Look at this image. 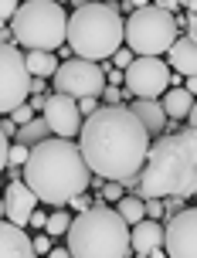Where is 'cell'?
Masks as SVG:
<instances>
[{"label":"cell","mask_w":197,"mask_h":258,"mask_svg":"<svg viewBox=\"0 0 197 258\" xmlns=\"http://www.w3.org/2000/svg\"><path fill=\"white\" fill-rule=\"evenodd\" d=\"M79 150L105 183L136 187L150 156V133L129 105H102L82 122Z\"/></svg>","instance_id":"cell-1"},{"label":"cell","mask_w":197,"mask_h":258,"mask_svg":"<svg viewBox=\"0 0 197 258\" xmlns=\"http://www.w3.org/2000/svg\"><path fill=\"white\" fill-rule=\"evenodd\" d=\"M24 183L34 190L38 201L51 207H65L72 197H82L89 187V163L82 156L79 143L72 140H44L38 146H31L27 156Z\"/></svg>","instance_id":"cell-2"},{"label":"cell","mask_w":197,"mask_h":258,"mask_svg":"<svg viewBox=\"0 0 197 258\" xmlns=\"http://www.w3.org/2000/svg\"><path fill=\"white\" fill-rule=\"evenodd\" d=\"M197 194V133H170L150 143L146 167L136 180V197L143 201H170Z\"/></svg>","instance_id":"cell-3"},{"label":"cell","mask_w":197,"mask_h":258,"mask_svg":"<svg viewBox=\"0 0 197 258\" xmlns=\"http://www.w3.org/2000/svg\"><path fill=\"white\" fill-rule=\"evenodd\" d=\"M68 48L82 61L116 58V51L126 48V21L112 4H75V14L68 17Z\"/></svg>","instance_id":"cell-4"},{"label":"cell","mask_w":197,"mask_h":258,"mask_svg":"<svg viewBox=\"0 0 197 258\" xmlns=\"http://www.w3.org/2000/svg\"><path fill=\"white\" fill-rule=\"evenodd\" d=\"M72 258H126L129 255V224L112 207H89L68 228Z\"/></svg>","instance_id":"cell-5"},{"label":"cell","mask_w":197,"mask_h":258,"mask_svg":"<svg viewBox=\"0 0 197 258\" xmlns=\"http://www.w3.org/2000/svg\"><path fill=\"white\" fill-rule=\"evenodd\" d=\"M11 31L27 51H54L68 41V14L54 0H27L21 4Z\"/></svg>","instance_id":"cell-6"},{"label":"cell","mask_w":197,"mask_h":258,"mask_svg":"<svg viewBox=\"0 0 197 258\" xmlns=\"http://www.w3.org/2000/svg\"><path fill=\"white\" fill-rule=\"evenodd\" d=\"M177 17L157 4H143L126 21V48L136 58H160L177 44Z\"/></svg>","instance_id":"cell-7"},{"label":"cell","mask_w":197,"mask_h":258,"mask_svg":"<svg viewBox=\"0 0 197 258\" xmlns=\"http://www.w3.org/2000/svg\"><path fill=\"white\" fill-rule=\"evenodd\" d=\"M31 72L27 58L14 44H0V112H17L31 95Z\"/></svg>","instance_id":"cell-8"},{"label":"cell","mask_w":197,"mask_h":258,"mask_svg":"<svg viewBox=\"0 0 197 258\" xmlns=\"http://www.w3.org/2000/svg\"><path fill=\"white\" fill-rule=\"evenodd\" d=\"M54 89L58 95H68V99H99L105 92V72L102 64L95 61H82V58H72V61H61V68L54 72Z\"/></svg>","instance_id":"cell-9"},{"label":"cell","mask_w":197,"mask_h":258,"mask_svg":"<svg viewBox=\"0 0 197 258\" xmlns=\"http://www.w3.org/2000/svg\"><path fill=\"white\" fill-rule=\"evenodd\" d=\"M122 82L136 99H160V95H167V85H170V68L160 58H136L126 68Z\"/></svg>","instance_id":"cell-10"},{"label":"cell","mask_w":197,"mask_h":258,"mask_svg":"<svg viewBox=\"0 0 197 258\" xmlns=\"http://www.w3.org/2000/svg\"><path fill=\"white\" fill-rule=\"evenodd\" d=\"M163 251L167 258H197V207H187L170 218Z\"/></svg>","instance_id":"cell-11"},{"label":"cell","mask_w":197,"mask_h":258,"mask_svg":"<svg viewBox=\"0 0 197 258\" xmlns=\"http://www.w3.org/2000/svg\"><path fill=\"white\" fill-rule=\"evenodd\" d=\"M44 122L51 126L54 140H72L82 133V112L79 102L68 99V95H48V105H44Z\"/></svg>","instance_id":"cell-12"},{"label":"cell","mask_w":197,"mask_h":258,"mask_svg":"<svg viewBox=\"0 0 197 258\" xmlns=\"http://www.w3.org/2000/svg\"><path fill=\"white\" fill-rule=\"evenodd\" d=\"M4 204H7V221L24 228V224H31V214L38 211V197H34V190L24 180H14L4 190Z\"/></svg>","instance_id":"cell-13"},{"label":"cell","mask_w":197,"mask_h":258,"mask_svg":"<svg viewBox=\"0 0 197 258\" xmlns=\"http://www.w3.org/2000/svg\"><path fill=\"white\" fill-rule=\"evenodd\" d=\"M163 241H167V228L160 224V221H140L136 228L129 231V245L136 255H153V251H160L163 248Z\"/></svg>","instance_id":"cell-14"},{"label":"cell","mask_w":197,"mask_h":258,"mask_svg":"<svg viewBox=\"0 0 197 258\" xmlns=\"http://www.w3.org/2000/svg\"><path fill=\"white\" fill-rule=\"evenodd\" d=\"M0 258H34V241L7 218L0 221Z\"/></svg>","instance_id":"cell-15"},{"label":"cell","mask_w":197,"mask_h":258,"mask_svg":"<svg viewBox=\"0 0 197 258\" xmlns=\"http://www.w3.org/2000/svg\"><path fill=\"white\" fill-rule=\"evenodd\" d=\"M170 64H173V72H180L187 78H197V41H190L187 34L177 38V44L170 48Z\"/></svg>","instance_id":"cell-16"},{"label":"cell","mask_w":197,"mask_h":258,"mask_svg":"<svg viewBox=\"0 0 197 258\" xmlns=\"http://www.w3.org/2000/svg\"><path fill=\"white\" fill-rule=\"evenodd\" d=\"M129 109L140 116V122L146 126V133H150V136L167 129V112H163V105H160L157 99H136Z\"/></svg>","instance_id":"cell-17"},{"label":"cell","mask_w":197,"mask_h":258,"mask_svg":"<svg viewBox=\"0 0 197 258\" xmlns=\"http://www.w3.org/2000/svg\"><path fill=\"white\" fill-rule=\"evenodd\" d=\"M160 105H163V112H167L170 119H187L190 112H194V95H190L187 89H170L167 95H163Z\"/></svg>","instance_id":"cell-18"},{"label":"cell","mask_w":197,"mask_h":258,"mask_svg":"<svg viewBox=\"0 0 197 258\" xmlns=\"http://www.w3.org/2000/svg\"><path fill=\"white\" fill-rule=\"evenodd\" d=\"M61 64H58V58H54V51H31L27 54V72L34 78H48L54 75Z\"/></svg>","instance_id":"cell-19"},{"label":"cell","mask_w":197,"mask_h":258,"mask_svg":"<svg viewBox=\"0 0 197 258\" xmlns=\"http://www.w3.org/2000/svg\"><path fill=\"white\" fill-rule=\"evenodd\" d=\"M44 140H51V126L44 122V119H31L27 126H21L17 129V143H24V146H38V143H44Z\"/></svg>","instance_id":"cell-20"},{"label":"cell","mask_w":197,"mask_h":258,"mask_svg":"<svg viewBox=\"0 0 197 258\" xmlns=\"http://www.w3.org/2000/svg\"><path fill=\"white\" fill-rule=\"evenodd\" d=\"M116 211H119V218L126 221V224L136 228V224L143 221V197H122V201L116 204Z\"/></svg>","instance_id":"cell-21"},{"label":"cell","mask_w":197,"mask_h":258,"mask_svg":"<svg viewBox=\"0 0 197 258\" xmlns=\"http://www.w3.org/2000/svg\"><path fill=\"white\" fill-rule=\"evenodd\" d=\"M72 214H65V211H51L48 214V228H44V234L48 238H61V234H68V228H72Z\"/></svg>","instance_id":"cell-22"},{"label":"cell","mask_w":197,"mask_h":258,"mask_svg":"<svg viewBox=\"0 0 197 258\" xmlns=\"http://www.w3.org/2000/svg\"><path fill=\"white\" fill-rule=\"evenodd\" d=\"M27 156H31V146L14 143V146H11V156H7V167H11V170H24L27 167Z\"/></svg>","instance_id":"cell-23"},{"label":"cell","mask_w":197,"mask_h":258,"mask_svg":"<svg viewBox=\"0 0 197 258\" xmlns=\"http://www.w3.org/2000/svg\"><path fill=\"white\" fill-rule=\"evenodd\" d=\"M180 7H187V11H190V17H187V31H190V34H187V38L197 41V0H190V4H180Z\"/></svg>","instance_id":"cell-24"},{"label":"cell","mask_w":197,"mask_h":258,"mask_svg":"<svg viewBox=\"0 0 197 258\" xmlns=\"http://www.w3.org/2000/svg\"><path fill=\"white\" fill-rule=\"evenodd\" d=\"M122 197H126V194H122V183H105L102 187V201H122Z\"/></svg>","instance_id":"cell-25"},{"label":"cell","mask_w":197,"mask_h":258,"mask_svg":"<svg viewBox=\"0 0 197 258\" xmlns=\"http://www.w3.org/2000/svg\"><path fill=\"white\" fill-rule=\"evenodd\" d=\"M21 11V4H14V0H0V21H14Z\"/></svg>","instance_id":"cell-26"},{"label":"cell","mask_w":197,"mask_h":258,"mask_svg":"<svg viewBox=\"0 0 197 258\" xmlns=\"http://www.w3.org/2000/svg\"><path fill=\"white\" fill-rule=\"evenodd\" d=\"M11 119L17 122V126H27V122L34 119V109H31V105H21V109H17V112H14Z\"/></svg>","instance_id":"cell-27"},{"label":"cell","mask_w":197,"mask_h":258,"mask_svg":"<svg viewBox=\"0 0 197 258\" xmlns=\"http://www.w3.org/2000/svg\"><path fill=\"white\" fill-rule=\"evenodd\" d=\"M34 255H51V238L48 234H38L34 238Z\"/></svg>","instance_id":"cell-28"},{"label":"cell","mask_w":197,"mask_h":258,"mask_svg":"<svg viewBox=\"0 0 197 258\" xmlns=\"http://www.w3.org/2000/svg\"><path fill=\"white\" fill-rule=\"evenodd\" d=\"M133 61H136V54H133L129 48H122V51H116V72H119V68H129Z\"/></svg>","instance_id":"cell-29"},{"label":"cell","mask_w":197,"mask_h":258,"mask_svg":"<svg viewBox=\"0 0 197 258\" xmlns=\"http://www.w3.org/2000/svg\"><path fill=\"white\" fill-rule=\"evenodd\" d=\"M79 112H82V116H92V112H99V99H82V102H79Z\"/></svg>","instance_id":"cell-30"},{"label":"cell","mask_w":197,"mask_h":258,"mask_svg":"<svg viewBox=\"0 0 197 258\" xmlns=\"http://www.w3.org/2000/svg\"><path fill=\"white\" fill-rule=\"evenodd\" d=\"M7 156H11V146H7V136L0 129V170H7Z\"/></svg>","instance_id":"cell-31"},{"label":"cell","mask_w":197,"mask_h":258,"mask_svg":"<svg viewBox=\"0 0 197 258\" xmlns=\"http://www.w3.org/2000/svg\"><path fill=\"white\" fill-rule=\"evenodd\" d=\"M146 214H150V221H157L163 214V201H146Z\"/></svg>","instance_id":"cell-32"},{"label":"cell","mask_w":197,"mask_h":258,"mask_svg":"<svg viewBox=\"0 0 197 258\" xmlns=\"http://www.w3.org/2000/svg\"><path fill=\"white\" fill-rule=\"evenodd\" d=\"M102 99H105V105H119V85H109L102 92Z\"/></svg>","instance_id":"cell-33"},{"label":"cell","mask_w":197,"mask_h":258,"mask_svg":"<svg viewBox=\"0 0 197 258\" xmlns=\"http://www.w3.org/2000/svg\"><path fill=\"white\" fill-rule=\"evenodd\" d=\"M31 224H34V228H48V214H44V211H34V214H31Z\"/></svg>","instance_id":"cell-34"},{"label":"cell","mask_w":197,"mask_h":258,"mask_svg":"<svg viewBox=\"0 0 197 258\" xmlns=\"http://www.w3.org/2000/svg\"><path fill=\"white\" fill-rule=\"evenodd\" d=\"M68 204L75 207V211H79V214H85V211H89V201H85V197H72V201H68Z\"/></svg>","instance_id":"cell-35"},{"label":"cell","mask_w":197,"mask_h":258,"mask_svg":"<svg viewBox=\"0 0 197 258\" xmlns=\"http://www.w3.org/2000/svg\"><path fill=\"white\" fill-rule=\"evenodd\" d=\"M0 129H4V136H11V133H17V122H14V119H7V122H0Z\"/></svg>","instance_id":"cell-36"},{"label":"cell","mask_w":197,"mask_h":258,"mask_svg":"<svg viewBox=\"0 0 197 258\" xmlns=\"http://www.w3.org/2000/svg\"><path fill=\"white\" fill-rule=\"evenodd\" d=\"M48 258H72V251H68V248H51V255Z\"/></svg>","instance_id":"cell-37"},{"label":"cell","mask_w":197,"mask_h":258,"mask_svg":"<svg viewBox=\"0 0 197 258\" xmlns=\"http://www.w3.org/2000/svg\"><path fill=\"white\" fill-rule=\"evenodd\" d=\"M184 89H187V92H190V95L197 99V78H187V85H184Z\"/></svg>","instance_id":"cell-38"},{"label":"cell","mask_w":197,"mask_h":258,"mask_svg":"<svg viewBox=\"0 0 197 258\" xmlns=\"http://www.w3.org/2000/svg\"><path fill=\"white\" fill-rule=\"evenodd\" d=\"M187 119H190V133H197V102H194V112H190Z\"/></svg>","instance_id":"cell-39"},{"label":"cell","mask_w":197,"mask_h":258,"mask_svg":"<svg viewBox=\"0 0 197 258\" xmlns=\"http://www.w3.org/2000/svg\"><path fill=\"white\" fill-rule=\"evenodd\" d=\"M7 218V204H4V197H0V221Z\"/></svg>","instance_id":"cell-40"},{"label":"cell","mask_w":197,"mask_h":258,"mask_svg":"<svg viewBox=\"0 0 197 258\" xmlns=\"http://www.w3.org/2000/svg\"><path fill=\"white\" fill-rule=\"evenodd\" d=\"M136 258H146V255H136Z\"/></svg>","instance_id":"cell-41"}]
</instances>
